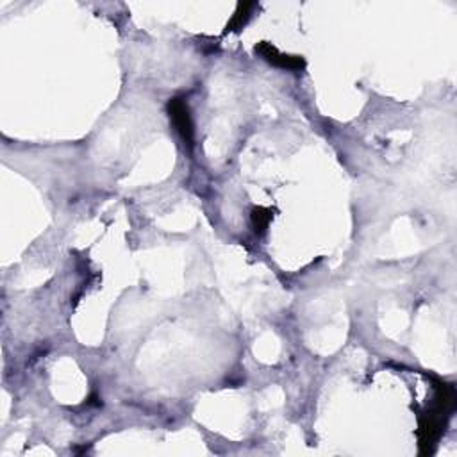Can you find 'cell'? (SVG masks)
<instances>
[{"label":"cell","instance_id":"1","mask_svg":"<svg viewBox=\"0 0 457 457\" xmlns=\"http://www.w3.org/2000/svg\"><path fill=\"white\" fill-rule=\"evenodd\" d=\"M168 115H170V120L172 124H174L175 130H177L180 138H183L184 145H188V147L191 148L193 141H195V129H193L191 113H189L186 100L172 99L170 102H168Z\"/></svg>","mask_w":457,"mask_h":457},{"label":"cell","instance_id":"2","mask_svg":"<svg viewBox=\"0 0 457 457\" xmlns=\"http://www.w3.org/2000/svg\"><path fill=\"white\" fill-rule=\"evenodd\" d=\"M256 54H259L261 58L265 59L266 63H270L272 67L283 68V70H302L305 67L304 58L301 56H290V54H281L277 49H275L272 43L268 41H261L256 45Z\"/></svg>","mask_w":457,"mask_h":457},{"label":"cell","instance_id":"3","mask_svg":"<svg viewBox=\"0 0 457 457\" xmlns=\"http://www.w3.org/2000/svg\"><path fill=\"white\" fill-rule=\"evenodd\" d=\"M254 8H256V4H239L238 11L234 13L233 20L228 22L227 31H239V29H243V25L250 19V11Z\"/></svg>","mask_w":457,"mask_h":457},{"label":"cell","instance_id":"4","mask_svg":"<svg viewBox=\"0 0 457 457\" xmlns=\"http://www.w3.org/2000/svg\"><path fill=\"white\" fill-rule=\"evenodd\" d=\"M270 220H272V211L265 209V207H256L252 211V227L257 234L266 233Z\"/></svg>","mask_w":457,"mask_h":457}]
</instances>
